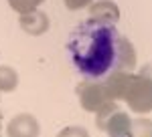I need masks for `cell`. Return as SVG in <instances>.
I'll return each instance as SVG.
<instances>
[{
	"instance_id": "cell-1",
	"label": "cell",
	"mask_w": 152,
	"mask_h": 137,
	"mask_svg": "<svg viewBox=\"0 0 152 137\" xmlns=\"http://www.w3.org/2000/svg\"><path fill=\"white\" fill-rule=\"evenodd\" d=\"M71 65L85 81L104 83L116 73L136 68V48L116 24L87 18L79 22L67 40Z\"/></svg>"
},
{
	"instance_id": "cell-2",
	"label": "cell",
	"mask_w": 152,
	"mask_h": 137,
	"mask_svg": "<svg viewBox=\"0 0 152 137\" xmlns=\"http://www.w3.org/2000/svg\"><path fill=\"white\" fill-rule=\"evenodd\" d=\"M122 101H126L130 111L138 115H146L152 111V63L144 65L138 73L130 75Z\"/></svg>"
},
{
	"instance_id": "cell-3",
	"label": "cell",
	"mask_w": 152,
	"mask_h": 137,
	"mask_svg": "<svg viewBox=\"0 0 152 137\" xmlns=\"http://www.w3.org/2000/svg\"><path fill=\"white\" fill-rule=\"evenodd\" d=\"M77 99L83 111L87 113H97V109L105 105L107 101H112L105 93L102 83H94V81H83L77 85Z\"/></svg>"
},
{
	"instance_id": "cell-4",
	"label": "cell",
	"mask_w": 152,
	"mask_h": 137,
	"mask_svg": "<svg viewBox=\"0 0 152 137\" xmlns=\"http://www.w3.org/2000/svg\"><path fill=\"white\" fill-rule=\"evenodd\" d=\"M6 135L8 137H39L41 135V125L37 117L31 113H20L12 117L10 123L6 125Z\"/></svg>"
},
{
	"instance_id": "cell-5",
	"label": "cell",
	"mask_w": 152,
	"mask_h": 137,
	"mask_svg": "<svg viewBox=\"0 0 152 137\" xmlns=\"http://www.w3.org/2000/svg\"><path fill=\"white\" fill-rule=\"evenodd\" d=\"M18 24H20V28H23L26 34H31V36H41V34H45L49 30V16L45 12H41L39 8L33 12H26V14H20V18H18Z\"/></svg>"
},
{
	"instance_id": "cell-6",
	"label": "cell",
	"mask_w": 152,
	"mask_h": 137,
	"mask_svg": "<svg viewBox=\"0 0 152 137\" xmlns=\"http://www.w3.org/2000/svg\"><path fill=\"white\" fill-rule=\"evenodd\" d=\"M89 10V18H95V20H104V22H112L116 24L122 16L120 12V6H118L114 0H95L87 6Z\"/></svg>"
},
{
	"instance_id": "cell-7",
	"label": "cell",
	"mask_w": 152,
	"mask_h": 137,
	"mask_svg": "<svg viewBox=\"0 0 152 137\" xmlns=\"http://www.w3.org/2000/svg\"><path fill=\"white\" fill-rule=\"evenodd\" d=\"M130 127H132L130 115L122 109H118L105 121L104 131L107 133V137H130Z\"/></svg>"
},
{
	"instance_id": "cell-8",
	"label": "cell",
	"mask_w": 152,
	"mask_h": 137,
	"mask_svg": "<svg viewBox=\"0 0 152 137\" xmlns=\"http://www.w3.org/2000/svg\"><path fill=\"white\" fill-rule=\"evenodd\" d=\"M130 75H132V73H116V75L107 77V79L102 83L105 93H107V97H110L112 101H122V99H124V93H126V87H128Z\"/></svg>"
},
{
	"instance_id": "cell-9",
	"label": "cell",
	"mask_w": 152,
	"mask_h": 137,
	"mask_svg": "<svg viewBox=\"0 0 152 137\" xmlns=\"http://www.w3.org/2000/svg\"><path fill=\"white\" fill-rule=\"evenodd\" d=\"M18 87V75L8 65H0V93H12Z\"/></svg>"
},
{
	"instance_id": "cell-10",
	"label": "cell",
	"mask_w": 152,
	"mask_h": 137,
	"mask_svg": "<svg viewBox=\"0 0 152 137\" xmlns=\"http://www.w3.org/2000/svg\"><path fill=\"white\" fill-rule=\"evenodd\" d=\"M130 137H152V121L150 119H132Z\"/></svg>"
},
{
	"instance_id": "cell-11",
	"label": "cell",
	"mask_w": 152,
	"mask_h": 137,
	"mask_svg": "<svg viewBox=\"0 0 152 137\" xmlns=\"http://www.w3.org/2000/svg\"><path fill=\"white\" fill-rule=\"evenodd\" d=\"M120 107H118V101H107L105 105H102L99 109H97V117H95V127L97 129H102L104 131V125H105V121L110 119V115L114 113V111H118Z\"/></svg>"
},
{
	"instance_id": "cell-12",
	"label": "cell",
	"mask_w": 152,
	"mask_h": 137,
	"mask_svg": "<svg viewBox=\"0 0 152 137\" xmlns=\"http://www.w3.org/2000/svg\"><path fill=\"white\" fill-rule=\"evenodd\" d=\"M43 2H45V0H8L10 8L14 12H18V14H26V12L37 10Z\"/></svg>"
},
{
	"instance_id": "cell-13",
	"label": "cell",
	"mask_w": 152,
	"mask_h": 137,
	"mask_svg": "<svg viewBox=\"0 0 152 137\" xmlns=\"http://www.w3.org/2000/svg\"><path fill=\"white\" fill-rule=\"evenodd\" d=\"M57 137H89V133H87L83 127L69 125V127H63V129L57 133Z\"/></svg>"
},
{
	"instance_id": "cell-14",
	"label": "cell",
	"mask_w": 152,
	"mask_h": 137,
	"mask_svg": "<svg viewBox=\"0 0 152 137\" xmlns=\"http://www.w3.org/2000/svg\"><path fill=\"white\" fill-rule=\"evenodd\" d=\"M91 2H94V0H63L65 8H69V10H81V8H87Z\"/></svg>"
},
{
	"instance_id": "cell-15",
	"label": "cell",
	"mask_w": 152,
	"mask_h": 137,
	"mask_svg": "<svg viewBox=\"0 0 152 137\" xmlns=\"http://www.w3.org/2000/svg\"><path fill=\"white\" fill-rule=\"evenodd\" d=\"M0 127H2V113H0Z\"/></svg>"
},
{
	"instance_id": "cell-16",
	"label": "cell",
	"mask_w": 152,
	"mask_h": 137,
	"mask_svg": "<svg viewBox=\"0 0 152 137\" xmlns=\"http://www.w3.org/2000/svg\"><path fill=\"white\" fill-rule=\"evenodd\" d=\"M0 137H2V135H0Z\"/></svg>"
}]
</instances>
